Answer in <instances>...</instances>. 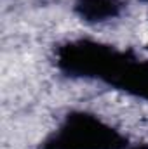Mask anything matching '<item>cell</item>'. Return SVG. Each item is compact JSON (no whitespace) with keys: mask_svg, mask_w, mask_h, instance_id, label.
Returning a JSON list of instances; mask_svg holds the SVG:
<instances>
[{"mask_svg":"<svg viewBox=\"0 0 148 149\" xmlns=\"http://www.w3.org/2000/svg\"><path fill=\"white\" fill-rule=\"evenodd\" d=\"M127 141L108 123L84 111L70 113L42 149H127Z\"/></svg>","mask_w":148,"mask_h":149,"instance_id":"obj_1","label":"cell"},{"mask_svg":"<svg viewBox=\"0 0 148 149\" xmlns=\"http://www.w3.org/2000/svg\"><path fill=\"white\" fill-rule=\"evenodd\" d=\"M127 52L94 40H75L58 50V66L70 76L96 78L110 83Z\"/></svg>","mask_w":148,"mask_h":149,"instance_id":"obj_2","label":"cell"},{"mask_svg":"<svg viewBox=\"0 0 148 149\" xmlns=\"http://www.w3.org/2000/svg\"><path fill=\"white\" fill-rule=\"evenodd\" d=\"M122 0H75V12L87 23H105L120 14Z\"/></svg>","mask_w":148,"mask_h":149,"instance_id":"obj_3","label":"cell"},{"mask_svg":"<svg viewBox=\"0 0 148 149\" xmlns=\"http://www.w3.org/2000/svg\"><path fill=\"white\" fill-rule=\"evenodd\" d=\"M143 2H148V0H143Z\"/></svg>","mask_w":148,"mask_h":149,"instance_id":"obj_4","label":"cell"}]
</instances>
